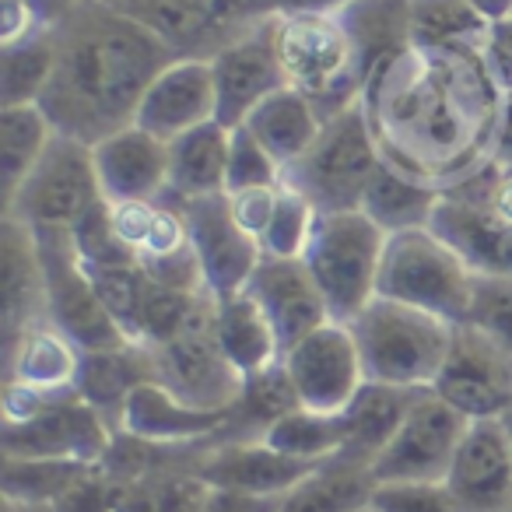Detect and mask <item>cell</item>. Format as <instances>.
<instances>
[{"mask_svg":"<svg viewBox=\"0 0 512 512\" xmlns=\"http://www.w3.org/2000/svg\"><path fill=\"white\" fill-rule=\"evenodd\" d=\"M505 95L481 53L407 50L362 99L383 162L446 190L491 158Z\"/></svg>","mask_w":512,"mask_h":512,"instance_id":"6da1fadb","label":"cell"},{"mask_svg":"<svg viewBox=\"0 0 512 512\" xmlns=\"http://www.w3.org/2000/svg\"><path fill=\"white\" fill-rule=\"evenodd\" d=\"M53 46L57 64L39 109L57 134L85 144L130 127L151 81L179 60L155 32L106 0H67L53 22Z\"/></svg>","mask_w":512,"mask_h":512,"instance_id":"7a4b0ae2","label":"cell"},{"mask_svg":"<svg viewBox=\"0 0 512 512\" xmlns=\"http://www.w3.org/2000/svg\"><path fill=\"white\" fill-rule=\"evenodd\" d=\"M369 383L428 390L453 348L456 323L393 299H376L348 323Z\"/></svg>","mask_w":512,"mask_h":512,"instance_id":"3957f363","label":"cell"},{"mask_svg":"<svg viewBox=\"0 0 512 512\" xmlns=\"http://www.w3.org/2000/svg\"><path fill=\"white\" fill-rule=\"evenodd\" d=\"M477 274L432 228L386 235L376 295L425 309L449 323H467L474 306Z\"/></svg>","mask_w":512,"mask_h":512,"instance_id":"277c9868","label":"cell"},{"mask_svg":"<svg viewBox=\"0 0 512 512\" xmlns=\"http://www.w3.org/2000/svg\"><path fill=\"white\" fill-rule=\"evenodd\" d=\"M274 46L285 81L313 102L323 123L362 102L355 50L337 15H274Z\"/></svg>","mask_w":512,"mask_h":512,"instance_id":"5b68a950","label":"cell"},{"mask_svg":"<svg viewBox=\"0 0 512 512\" xmlns=\"http://www.w3.org/2000/svg\"><path fill=\"white\" fill-rule=\"evenodd\" d=\"M386 232L365 211H330L316 218L306 260L327 299L330 320L351 323L376 299Z\"/></svg>","mask_w":512,"mask_h":512,"instance_id":"8992f818","label":"cell"},{"mask_svg":"<svg viewBox=\"0 0 512 512\" xmlns=\"http://www.w3.org/2000/svg\"><path fill=\"white\" fill-rule=\"evenodd\" d=\"M379 165L383 151L369 127V113L358 102L323 123L313 148L285 172V183L306 193L320 214L358 211Z\"/></svg>","mask_w":512,"mask_h":512,"instance_id":"52a82bcc","label":"cell"},{"mask_svg":"<svg viewBox=\"0 0 512 512\" xmlns=\"http://www.w3.org/2000/svg\"><path fill=\"white\" fill-rule=\"evenodd\" d=\"M36 232L39 264L46 281V320L67 334L81 351H109L134 344L109 316L81 264L67 228H32Z\"/></svg>","mask_w":512,"mask_h":512,"instance_id":"ba28073f","label":"cell"},{"mask_svg":"<svg viewBox=\"0 0 512 512\" xmlns=\"http://www.w3.org/2000/svg\"><path fill=\"white\" fill-rule=\"evenodd\" d=\"M102 200L92 144L57 134L15 197L4 204V214L29 228H74V221Z\"/></svg>","mask_w":512,"mask_h":512,"instance_id":"9c48e42d","label":"cell"},{"mask_svg":"<svg viewBox=\"0 0 512 512\" xmlns=\"http://www.w3.org/2000/svg\"><path fill=\"white\" fill-rule=\"evenodd\" d=\"M214 309H218V299L207 295L183 334L148 351L155 358L158 383L169 386L179 400L193 407H207V411H228L239 400L242 376L218 344Z\"/></svg>","mask_w":512,"mask_h":512,"instance_id":"30bf717a","label":"cell"},{"mask_svg":"<svg viewBox=\"0 0 512 512\" xmlns=\"http://www.w3.org/2000/svg\"><path fill=\"white\" fill-rule=\"evenodd\" d=\"M151 29L176 57L211 60L260 22V0H106Z\"/></svg>","mask_w":512,"mask_h":512,"instance_id":"8fae6325","label":"cell"},{"mask_svg":"<svg viewBox=\"0 0 512 512\" xmlns=\"http://www.w3.org/2000/svg\"><path fill=\"white\" fill-rule=\"evenodd\" d=\"M470 421L428 386L414 397L404 425L372 460L376 481H446Z\"/></svg>","mask_w":512,"mask_h":512,"instance_id":"7c38bea8","label":"cell"},{"mask_svg":"<svg viewBox=\"0 0 512 512\" xmlns=\"http://www.w3.org/2000/svg\"><path fill=\"white\" fill-rule=\"evenodd\" d=\"M432 390L467 421L502 418L512 407V355L470 323H456L453 348Z\"/></svg>","mask_w":512,"mask_h":512,"instance_id":"4fadbf2b","label":"cell"},{"mask_svg":"<svg viewBox=\"0 0 512 512\" xmlns=\"http://www.w3.org/2000/svg\"><path fill=\"white\" fill-rule=\"evenodd\" d=\"M113 425L78 390H67L25 425H4V456L102 463L113 446Z\"/></svg>","mask_w":512,"mask_h":512,"instance_id":"5bb4252c","label":"cell"},{"mask_svg":"<svg viewBox=\"0 0 512 512\" xmlns=\"http://www.w3.org/2000/svg\"><path fill=\"white\" fill-rule=\"evenodd\" d=\"M302 407L323 414H341L365 386V365L348 323H323L320 330L281 355Z\"/></svg>","mask_w":512,"mask_h":512,"instance_id":"9a60e30c","label":"cell"},{"mask_svg":"<svg viewBox=\"0 0 512 512\" xmlns=\"http://www.w3.org/2000/svg\"><path fill=\"white\" fill-rule=\"evenodd\" d=\"M165 197H169V193H165ZM179 207H183L190 242H193V249H197L207 292L218 295V299L221 295L246 292L256 264L264 260V249H260V239H253V235L235 221L228 193H207V197L179 200Z\"/></svg>","mask_w":512,"mask_h":512,"instance_id":"2e32d148","label":"cell"},{"mask_svg":"<svg viewBox=\"0 0 512 512\" xmlns=\"http://www.w3.org/2000/svg\"><path fill=\"white\" fill-rule=\"evenodd\" d=\"M214 92H218V123L228 130L242 127L256 106L288 85L274 46V15L260 18L249 32L211 57Z\"/></svg>","mask_w":512,"mask_h":512,"instance_id":"e0dca14e","label":"cell"},{"mask_svg":"<svg viewBox=\"0 0 512 512\" xmlns=\"http://www.w3.org/2000/svg\"><path fill=\"white\" fill-rule=\"evenodd\" d=\"M442 484L456 512H512V449L502 421H470Z\"/></svg>","mask_w":512,"mask_h":512,"instance_id":"ac0fdd59","label":"cell"},{"mask_svg":"<svg viewBox=\"0 0 512 512\" xmlns=\"http://www.w3.org/2000/svg\"><path fill=\"white\" fill-rule=\"evenodd\" d=\"M246 292L260 302L264 316L271 320L278 334L281 355L292 351L299 341H306L313 330L330 323V309L323 299L320 285L309 274L306 260H281V256H264L249 278Z\"/></svg>","mask_w":512,"mask_h":512,"instance_id":"d6986e66","label":"cell"},{"mask_svg":"<svg viewBox=\"0 0 512 512\" xmlns=\"http://www.w3.org/2000/svg\"><path fill=\"white\" fill-rule=\"evenodd\" d=\"M39 323L50 320H46V281L36 232L4 214L0 221V341H4V358Z\"/></svg>","mask_w":512,"mask_h":512,"instance_id":"ffe728a7","label":"cell"},{"mask_svg":"<svg viewBox=\"0 0 512 512\" xmlns=\"http://www.w3.org/2000/svg\"><path fill=\"white\" fill-rule=\"evenodd\" d=\"M211 120H218V92H214L211 60L179 57L151 81L134 123L169 144L179 134Z\"/></svg>","mask_w":512,"mask_h":512,"instance_id":"44dd1931","label":"cell"},{"mask_svg":"<svg viewBox=\"0 0 512 512\" xmlns=\"http://www.w3.org/2000/svg\"><path fill=\"white\" fill-rule=\"evenodd\" d=\"M320 463L327 460H302V456H288L281 449L267 446L264 439L256 442H221L218 439L207 446L200 456L197 474L204 477L211 488H232L249 491V495H288L295 491Z\"/></svg>","mask_w":512,"mask_h":512,"instance_id":"7402d4cb","label":"cell"},{"mask_svg":"<svg viewBox=\"0 0 512 512\" xmlns=\"http://www.w3.org/2000/svg\"><path fill=\"white\" fill-rule=\"evenodd\" d=\"M95 172H99L102 197L109 204L123 200H158L169 190V144L148 134L144 127H130L92 144Z\"/></svg>","mask_w":512,"mask_h":512,"instance_id":"603a6c76","label":"cell"},{"mask_svg":"<svg viewBox=\"0 0 512 512\" xmlns=\"http://www.w3.org/2000/svg\"><path fill=\"white\" fill-rule=\"evenodd\" d=\"M411 4L414 0H351L337 11L351 39V50H355L362 99L407 50H414Z\"/></svg>","mask_w":512,"mask_h":512,"instance_id":"cb8c5ba5","label":"cell"},{"mask_svg":"<svg viewBox=\"0 0 512 512\" xmlns=\"http://www.w3.org/2000/svg\"><path fill=\"white\" fill-rule=\"evenodd\" d=\"M232 407L228 411H207L179 400L169 386L162 383H141L123 404L116 418V432L134 435L158 446H190V442L218 439L221 428H228Z\"/></svg>","mask_w":512,"mask_h":512,"instance_id":"d4e9b609","label":"cell"},{"mask_svg":"<svg viewBox=\"0 0 512 512\" xmlns=\"http://www.w3.org/2000/svg\"><path fill=\"white\" fill-rule=\"evenodd\" d=\"M428 228L467 260L477 278H512V221L498 211L442 193Z\"/></svg>","mask_w":512,"mask_h":512,"instance_id":"484cf974","label":"cell"},{"mask_svg":"<svg viewBox=\"0 0 512 512\" xmlns=\"http://www.w3.org/2000/svg\"><path fill=\"white\" fill-rule=\"evenodd\" d=\"M421 390H404V386H386V383H369L355 393L348 407L341 411L344 425V449L337 456L355 463L376 460L386 449V442L397 435V428L404 425L407 411H411L414 397Z\"/></svg>","mask_w":512,"mask_h":512,"instance_id":"4316f807","label":"cell"},{"mask_svg":"<svg viewBox=\"0 0 512 512\" xmlns=\"http://www.w3.org/2000/svg\"><path fill=\"white\" fill-rule=\"evenodd\" d=\"M141 383H158L155 358H151V351L144 344H123V348L109 351H81V369L78 379H74V390L92 407H99L109 418V425H116L127 397Z\"/></svg>","mask_w":512,"mask_h":512,"instance_id":"83f0119b","label":"cell"},{"mask_svg":"<svg viewBox=\"0 0 512 512\" xmlns=\"http://www.w3.org/2000/svg\"><path fill=\"white\" fill-rule=\"evenodd\" d=\"M228 141H232V130L221 127L218 120L200 123L169 141V190L165 193L176 200L225 193Z\"/></svg>","mask_w":512,"mask_h":512,"instance_id":"f1b7e54d","label":"cell"},{"mask_svg":"<svg viewBox=\"0 0 512 512\" xmlns=\"http://www.w3.org/2000/svg\"><path fill=\"white\" fill-rule=\"evenodd\" d=\"M242 127L253 130L256 141L264 144L281 162V169L288 172L316 144V137H320V130H323V120H320V113H316V106L299 88L285 85L281 92H274L271 99L260 102Z\"/></svg>","mask_w":512,"mask_h":512,"instance_id":"f546056e","label":"cell"},{"mask_svg":"<svg viewBox=\"0 0 512 512\" xmlns=\"http://www.w3.org/2000/svg\"><path fill=\"white\" fill-rule=\"evenodd\" d=\"M214 334H218L225 358L239 369V376H253L267 365L281 362L278 334L249 292L221 295L218 309H214Z\"/></svg>","mask_w":512,"mask_h":512,"instance_id":"4dcf8cb0","label":"cell"},{"mask_svg":"<svg viewBox=\"0 0 512 512\" xmlns=\"http://www.w3.org/2000/svg\"><path fill=\"white\" fill-rule=\"evenodd\" d=\"M439 200H442V186L425 183V179L383 162L376 169V176H372L358 211H365L386 235H393V232H411V228L432 225V214L439 207Z\"/></svg>","mask_w":512,"mask_h":512,"instance_id":"1f68e13d","label":"cell"},{"mask_svg":"<svg viewBox=\"0 0 512 512\" xmlns=\"http://www.w3.org/2000/svg\"><path fill=\"white\" fill-rule=\"evenodd\" d=\"M302 400L288 376L285 362H274L267 369L242 376L239 400L232 404L228 428H221V442H256L264 439L267 428L281 421L285 414L299 411Z\"/></svg>","mask_w":512,"mask_h":512,"instance_id":"d6a6232c","label":"cell"},{"mask_svg":"<svg viewBox=\"0 0 512 512\" xmlns=\"http://www.w3.org/2000/svg\"><path fill=\"white\" fill-rule=\"evenodd\" d=\"M81 369V348L53 323H39L18 341V348L4 358L8 383H25L36 390H74Z\"/></svg>","mask_w":512,"mask_h":512,"instance_id":"836d02e7","label":"cell"},{"mask_svg":"<svg viewBox=\"0 0 512 512\" xmlns=\"http://www.w3.org/2000/svg\"><path fill=\"white\" fill-rule=\"evenodd\" d=\"M376 484L369 463L330 456L299 488L288 491L281 512H362L369 509Z\"/></svg>","mask_w":512,"mask_h":512,"instance_id":"e575fe53","label":"cell"},{"mask_svg":"<svg viewBox=\"0 0 512 512\" xmlns=\"http://www.w3.org/2000/svg\"><path fill=\"white\" fill-rule=\"evenodd\" d=\"M411 29L418 50L481 53L491 22L470 8L467 0H414Z\"/></svg>","mask_w":512,"mask_h":512,"instance_id":"d590c367","label":"cell"},{"mask_svg":"<svg viewBox=\"0 0 512 512\" xmlns=\"http://www.w3.org/2000/svg\"><path fill=\"white\" fill-rule=\"evenodd\" d=\"M57 137L53 123L39 106H8L0 109V186H4V204L18 193L43 151Z\"/></svg>","mask_w":512,"mask_h":512,"instance_id":"8d00e7d4","label":"cell"},{"mask_svg":"<svg viewBox=\"0 0 512 512\" xmlns=\"http://www.w3.org/2000/svg\"><path fill=\"white\" fill-rule=\"evenodd\" d=\"M57 64L53 25L15 46H0V109L39 106Z\"/></svg>","mask_w":512,"mask_h":512,"instance_id":"74e56055","label":"cell"},{"mask_svg":"<svg viewBox=\"0 0 512 512\" xmlns=\"http://www.w3.org/2000/svg\"><path fill=\"white\" fill-rule=\"evenodd\" d=\"M95 463H74V460H32V456H4L0 470V491L4 502L18 505H53L78 484V477Z\"/></svg>","mask_w":512,"mask_h":512,"instance_id":"f35d334b","label":"cell"},{"mask_svg":"<svg viewBox=\"0 0 512 512\" xmlns=\"http://www.w3.org/2000/svg\"><path fill=\"white\" fill-rule=\"evenodd\" d=\"M211 484L197 470H158L123 484L120 512H204Z\"/></svg>","mask_w":512,"mask_h":512,"instance_id":"ab89813d","label":"cell"},{"mask_svg":"<svg viewBox=\"0 0 512 512\" xmlns=\"http://www.w3.org/2000/svg\"><path fill=\"white\" fill-rule=\"evenodd\" d=\"M264 442L288 456H302V460H330V456H337L344 449L341 414H323V411L299 407V411L274 421L267 428Z\"/></svg>","mask_w":512,"mask_h":512,"instance_id":"60d3db41","label":"cell"},{"mask_svg":"<svg viewBox=\"0 0 512 512\" xmlns=\"http://www.w3.org/2000/svg\"><path fill=\"white\" fill-rule=\"evenodd\" d=\"M316 204L302 190H295L292 183H281L278 190V207H274V218L267 225V232L260 235V249L264 256H281V260H302L309 239H313L316 228Z\"/></svg>","mask_w":512,"mask_h":512,"instance_id":"b9f144b4","label":"cell"},{"mask_svg":"<svg viewBox=\"0 0 512 512\" xmlns=\"http://www.w3.org/2000/svg\"><path fill=\"white\" fill-rule=\"evenodd\" d=\"M207 295L211 292H176V288H162L148 281V292H144V306H141V327H137V344L158 348V344L183 334L193 316H197V309L204 306Z\"/></svg>","mask_w":512,"mask_h":512,"instance_id":"7bdbcfd3","label":"cell"},{"mask_svg":"<svg viewBox=\"0 0 512 512\" xmlns=\"http://www.w3.org/2000/svg\"><path fill=\"white\" fill-rule=\"evenodd\" d=\"M92 278L95 292H99L102 306L109 309L120 330L137 344V327H141V306L144 292H148V278H144L141 264H120V267H85Z\"/></svg>","mask_w":512,"mask_h":512,"instance_id":"ee69618b","label":"cell"},{"mask_svg":"<svg viewBox=\"0 0 512 512\" xmlns=\"http://www.w3.org/2000/svg\"><path fill=\"white\" fill-rule=\"evenodd\" d=\"M71 242L78 249L81 264L85 267H120V264H141V256L127 246V242L116 235L113 214H109V200L95 204L85 218L74 221Z\"/></svg>","mask_w":512,"mask_h":512,"instance_id":"f6af8a7d","label":"cell"},{"mask_svg":"<svg viewBox=\"0 0 512 512\" xmlns=\"http://www.w3.org/2000/svg\"><path fill=\"white\" fill-rule=\"evenodd\" d=\"M285 169L281 162L256 141L249 127H235L228 141V169H225V193L260 190V186H281Z\"/></svg>","mask_w":512,"mask_h":512,"instance_id":"bcb514c9","label":"cell"},{"mask_svg":"<svg viewBox=\"0 0 512 512\" xmlns=\"http://www.w3.org/2000/svg\"><path fill=\"white\" fill-rule=\"evenodd\" d=\"M467 323L512 355V278H477Z\"/></svg>","mask_w":512,"mask_h":512,"instance_id":"7dc6e473","label":"cell"},{"mask_svg":"<svg viewBox=\"0 0 512 512\" xmlns=\"http://www.w3.org/2000/svg\"><path fill=\"white\" fill-rule=\"evenodd\" d=\"M369 505L376 512H456L442 481H379Z\"/></svg>","mask_w":512,"mask_h":512,"instance_id":"c3c4849f","label":"cell"},{"mask_svg":"<svg viewBox=\"0 0 512 512\" xmlns=\"http://www.w3.org/2000/svg\"><path fill=\"white\" fill-rule=\"evenodd\" d=\"M123 484H116L106 470L95 463L78 477L71 491L53 505V512H120Z\"/></svg>","mask_w":512,"mask_h":512,"instance_id":"681fc988","label":"cell"},{"mask_svg":"<svg viewBox=\"0 0 512 512\" xmlns=\"http://www.w3.org/2000/svg\"><path fill=\"white\" fill-rule=\"evenodd\" d=\"M278 190L281 186H260V190H242V193H228V204L232 214L242 228H246L253 239L267 232L274 218V207H278Z\"/></svg>","mask_w":512,"mask_h":512,"instance_id":"f907efd6","label":"cell"},{"mask_svg":"<svg viewBox=\"0 0 512 512\" xmlns=\"http://www.w3.org/2000/svg\"><path fill=\"white\" fill-rule=\"evenodd\" d=\"M155 211H158V200H123V204H109L116 235H120L137 256H141L144 242H148V235H151Z\"/></svg>","mask_w":512,"mask_h":512,"instance_id":"816d5d0a","label":"cell"},{"mask_svg":"<svg viewBox=\"0 0 512 512\" xmlns=\"http://www.w3.org/2000/svg\"><path fill=\"white\" fill-rule=\"evenodd\" d=\"M50 29L39 0H4L0 4V46H15L36 32Z\"/></svg>","mask_w":512,"mask_h":512,"instance_id":"f5cc1de1","label":"cell"},{"mask_svg":"<svg viewBox=\"0 0 512 512\" xmlns=\"http://www.w3.org/2000/svg\"><path fill=\"white\" fill-rule=\"evenodd\" d=\"M285 495H249V491L211 488L204 512H281Z\"/></svg>","mask_w":512,"mask_h":512,"instance_id":"db71d44e","label":"cell"},{"mask_svg":"<svg viewBox=\"0 0 512 512\" xmlns=\"http://www.w3.org/2000/svg\"><path fill=\"white\" fill-rule=\"evenodd\" d=\"M351 0H260L256 11L267 15H337Z\"/></svg>","mask_w":512,"mask_h":512,"instance_id":"11a10c76","label":"cell"},{"mask_svg":"<svg viewBox=\"0 0 512 512\" xmlns=\"http://www.w3.org/2000/svg\"><path fill=\"white\" fill-rule=\"evenodd\" d=\"M491 162L512 165V95L502 99V116H498L495 141H491Z\"/></svg>","mask_w":512,"mask_h":512,"instance_id":"9f6ffc18","label":"cell"},{"mask_svg":"<svg viewBox=\"0 0 512 512\" xmlns=\"http://www.w3.org/2000/svg\"><path fill=\"white\" fill-rule=\"evenodd\" d=\"M491 211L512 221V165L495 162V186H491Z\"/></svg>","mask_w":512,"mask_h":512,"instance_id":"6f0895ef","label":"cell"},{"mask_svg":"<svg viewBox=\"0 0 512 512\" xmlns=\"http://www.w3.org/2000/svg\"><path fill=\"white\" fill-rule=\"evenodd\" d=\"M470 8L481 11L488 22H505V18H512V0H467Z\"/></svg>","mask_w":512,"mask_h":512,"instance_id":"680465c9","label":"cell"},{"mask_svg":"<svg viewBox=\"0 0 512 512\" xmlns=\"http://www.w3.org/2000/svg\"><path fill=\"white\" fill-rule=\"evenodd\" d=\"M4 512H53L46 505H18V502H4Z\"/></svg>","mask_w":512,"mask_h":512,"instance_id":"91938a15","label":"cell"},{"mask_svg":"<svg viewBox=\"0 0 512 512\" xmlns=\"http://www.w3.org/2000/svg\"><path fill=\"white\" fill-rule=\"evenodd\" d=\"M498 421H502V428H505V439H509V449H512V407H509V411H505Z\"/></svg>","mask_w":512,"mask_h":512,"instance_id":"94428289","label":"cell"},{"mask_svg":"<svg viewBox=\"0 0 512 512\" xmlns=\"http://www.w3.org/2000/svg\"><path fill=\"white\" fill-rule=\"evenodd\" d=\"M362 512H376V509H372V505H369V509H362Z\"/></svg>","mask_w":512,"mask_h":512,"instance_id":"6125c7cd","label":"cell"}]
</instances>
